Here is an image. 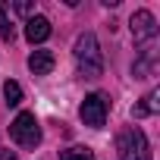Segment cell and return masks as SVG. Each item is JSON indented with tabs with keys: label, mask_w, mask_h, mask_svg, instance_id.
<instances>
[{
	"label": "cell",
	"mask_w": 160,
	"mask_h": 160,
	"mask_svg": "<svg viewBox=\"0 0 160 160\" xmlns=\"http://www.w3.org/2000/svg\"><path fill=\"white\" fill-rule=\"evenodd\" d=\"M78 113H82V122L85 126H91V129H104V122H107V98L104 94H88L85 101H82V107H78Z\"/></svg>",
	"instance_id": "obj_4"
},
{
	"label": "cell",
	"mask_w": 160,
	"mask_h": 160,
	"mask_svg": "<svg viewBox=\"0 0 160 160\" xmlns=\"http://www.w3.org/2000/svg\"><path fill=\"white\" fill-rule=\"evenodd\" d=\"M10 135H13V141L19 148H28V151L38 148L41 144V126H38L35 113H19L13 119V126H10Z\"/></svg>",
	"instance_id": "obj_3"
},
{
	"label": "cell",
	"mask_w": 160,
	"mask_h": 160,
	"mask_svg": "<svg viewBox=\"0 0 160 160\" xmlns=\"http://www.w3.org/2000/svg\"><path fill=\"white\" fill-rule=\"evenodd\" d=\"M0 160H19L16 151H0Z\"/></svg>",
	"instance_id": "obj_14"
},
{
	"label": "cell",
	"mask_w": 160,
	"mask_h": 160,
	"mask_svg": "<svg viewBox=\"0 0 160 160\" xmlns=\"http://www.w3.org/2000/svg\"><path fill=\"white\" fill-rule=\"evenodd\" d=\"M60 160H94V154L88 148H69V151L60 154Z\"/></svg>",
	"instance_id": "obj_11"
},
{
	"label": "cell",
	"mask_w": 160,
	"mask_h": 160,
	"mask_svg": "<svg viewBox=\"0 0 160 160\" xmlns=\"http://www.w3.org/2000/svg\"><path fill=\"white\" fill-rule=\"evenodd\" d=\"M13 10H16L19 16H28V13H32V3H13Z\"/></svg>",
	"instance_id": "obj_13"
},
{
	"label": "cell",
	"mask_w": 160,
	"mask_h": 160,
	"mask_svg": "<svg viewBox=\"0 0 160 160\" xmlns=\"http://www.w3.org/2000/svg\"><path fill=\"white\" fill-rule=\"evenodd\" d=\"M132 35H135V41H138V44H144V41H154V38H157V19H154V13H151V10H138V13L132 16Z\"/></svg>",
	"instance_id": "obj_5"
},
{
	"label": "cell",
	"mask_w": 160,
	"mask_h": 160,
	"mask_svg": "<svg viewBox=\"0 0 160 160\" xmlns=\"http://www.w3.org/2000/svg\"><path fill=\"white\" fill-rule=\"evenodd\" d=\"M3 98H7L10 107L22 104V85H19V82H7V85H3Z\"/></svg>",
	"instance_id": "obj_10"
},
{
	"label": "cell",
	"mask_w": 160,
	"mask_h": 160,
	"mask_svg": "<svg viewBox=\"0 0 160 160\" xmlns=\"http://www.w3.org/2000/svg\"><path fill=\"white\" fill-rule=\"evenodd\" d=\"M116 151L119 160H151V144L141 129H122L116 135Z\"/></svg>",
	"instance_id": "obj_2"
},
{
	"label": "cell",
	"mask_w": 160,
	"mask_h": 160,
	"mask_svg": "<svg viewBox=\"0 0 160 160\" xmlns=\"http://www.w3.org/2000/svg\"><path fill=\"white\" fill-rule=\"evenodd\" d=\"M25 38H28L32 44L47 41V38H50V19H44V16H32V19L25 22Z\"/></svg>",
	"instance_id": "obj_6"
},
{
	"label": "cell",
	"mask_w": 160,
	"mask_h": 160,
	"mask_svg": "<svg viewBox=\"0 0 160 160\" xmlns=\"http://www.w3.org/2000/svg\"><path fill=\"white\" fill-rule=\"evenodd\" d=\"M75 63H78V75L82 78L104 75V53H101V44H98V38L91 32H85L75 41Z\"/></svg>",
	"instance_id": "obj_1"
},
{
	"label": "cell",
	"mask_w": 160,
	"mask_h": 160,
	"mask_svg": "<svg viewBox=\"0 0 160 160\" xmlns=\"http://www.w3.org/2000/svg\"><path fill=\"white\" fill-rule=\"evenodd\" d=\"M157 98H160V91H157V88H154V91H148V94H144V101L132 107V116H135V119H141V116L157 113V107H160V101H157Z\"/></svg>",
	"instance_id": "obj_8"
},
{
	"label": "cell",
	"mask_w": 160,
	"mask_h": 160,
	"mask_svg": "<svg viewBox=\"0 0 160 160\" xmlns=\"http://www.w3.org/2000/svg\"><path fill=\"white\" fill-rule=\"evenodd\" d=\"M154 69H157V53H154V50H144V53H141V60H138V63L132 66L135 78H148V75H151Z\"/></svg>",
	"instance_id": "obj_9"
},
{
	"label": "cell",
	"mask_w": 160,
	"mask_h": 160,
	"mask_svg": "<svg viewBox=\"0 0 160 160\" xmlns=\"http://www.w3.org/2000/svg\"><path fill=\"white\" fill-rule=\"evenodd\" d=\"M53 63H57V60H53L50 50H35V53L28 57V69H32L35 75H47V72L53 69Z\"/></svg>",
	"instance_id": "obj_7"
},
{
	"label": "cell",
	"mask_w": 160,
	"mask_h": 160,
	"mask_svg": "<svg viewBox=\"0 0 160 160\" xmlns=\"http://www.w3.org/2000/svg\"><path fill=\"white\" fill-rule=\"evenodd\" d=\"M0 38L3 41H13V25H10V19H7V10L0 7Z\"/></svg>",
	"instance_id": "obj_12"
}]
</instances>
